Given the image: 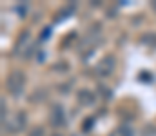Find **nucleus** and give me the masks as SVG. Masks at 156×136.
Returning a JSON list of instances; mask_svg holds the SVG:
<instances>
[{
  "label": "nucleus",
  "instance_id": "nucleus-1",
  "mask_svg": "<svg viewBox=\"0 0 156 136\" xmlns=\"http://www.w3.org/2000/svg\"><path fill=\"white\" fill-rule=\"evenodd\" d=\"M24 85H26V78H24L22 73L15 71V73L9 75V78H7V89H9V92L13 96H20L24 92Z\"/></svg>",
  "mask_w": 156,
  "mask_h": 136
},
{
  "label": "nucleus",
  "instance_id": "nucleus-2",
  "mask_svg": "<svg viewBox=\"0 0 156 136\" xmlns=\"http://www.w3.org/2000/svg\"><path fill=\"white\" fill-rule=\"evenodd\" d=\"M113 69H115V58H113V56L104 58V60L100 62V65H98V73H100L102 76L111 75V73H113Z\"/></svg>",
  "mask_w": 156,
  "mask_h": 136
},
{
  "label": "nucleus",
  "instance_id": "nucleus-3",
  "mask_svg": "<svg viewBox=\"0 0 156 136\" xmlns=\"http://www.w3.org/2000/svg\"><path fill=\"white\" fill-rule=\"evenodd\" d=\"M66 114H64V111H62V107L60 105H55L53 107V113H51V122H53V125H64L66 124Z\"/></svg>",
  "mask_w": 156,
  "mask_h": 136
},
{
  "label": "nucleus",
  "instance_id": "nucleus-4",
  "mask_svg": "<svg viewBox=\"0 0 156 136\" xmlns=\"http://www.w3.org/2000/svg\"><path fill=\"white\" fill-rule=\"evenodd\" d=\"M78 102H80L82 105H93V103H94V94L89 89H82L78 92Z\"/></svg>",
  "mask_w": 156,
  "mask_h": 136
},
{
  "label": "nucleus",
  "instance_id": "nucleus-5",
  "mask_svg": "<svg viewBox=\"0 0 156 136\" xmlns=\"http://www.w3.org/2000/svg\"><path fill=\"white\" fill-rule=\"evenodd\" d=\"M111 136H133V131H131L129 127H118V129L113 131Z\"/></svg>",
  "mask_w": 156,
  "mask_h": 136
}]
</instances>
